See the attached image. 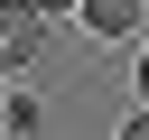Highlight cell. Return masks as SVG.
I'll return each mask as SVG.
<instances>
[{
    "label": "cell",
    "mask_w": 149,
    "mask_h": 140,
    "mask_svg": "<svg viewBox=\"0 0 149 140\" xmlns=\"http://www.w3.org/2000/svg\"><path fill=\"white\" fill-rule=\"evenodd\" d=\"M74 19H84L93 37H112V47H121V37H140V28H149V0H74Z\"/></svg>",
    "instance_id": "7a4b0ae2"
},
{
    "label": "cell",
    "mask_w": 149,
    "mask_h": 140,
    "mask_svg": "<svg viewBox=\"0 0 149 140\" xmlns=\"http://www.w3.org/2000/svg\"><path fill=\"white\" fill-rule=\"evenodd\" d=\"M0 131H9V140H37V131H47V103L9 84V93H0Z\"/></svg>",
    "instance_id": "3957f363"
},
{
    "label": "cell",
    "mask_w": 149,
    "mask_h": 140,
    "mask_svg": "<svg viewBox=\"0 0 149 140\" xmlns=\"http://www.w3.org/2000/svg\"><path fill=\"white\" fill-rule=\"evenodd\" d=\"M130 84H140V103H149V47H140V65H130Z\"/></svg>",
    "instance_id": "8992f818"
},
{
    "label": "cell",
    "mask_w": 149,
    "mask_h": 140,
    "mask_svg": "<svg viewBox=\"0 0 149 140\" xmlns=\"http://www.w3.org/2000/svg\"><path fill=\"white\" fill-rule=\"evenodd\" d=\"M0 93H9V75H0Z\"/></svg>",
    "instance_id": "52a82bcc"
},
{
    "label": "cell",
    "mask_w": 149,
    "mask_h": 140,
    "mask_svg": "<svg viewBox=\"0 0 149 140\" xmlns=\"http://www.w3.org/2000/svg\"><path fill=\"white\" fill-rule=\"evenodd\" d=\"M112 140H149V103H140V112H130V121H121Z\"/></svg>",
    "instance_id": "277c9868"
},
{
    "label": "cell",
    "mask_w": 149,
    "mask_h": 140,
    "mask_svg": "<svg viewBox=\"0 0 149 140\" xmlns=\"http://www.w3.org/2000/svg\"><path fill=\"white\" fill-rule=\"evenodd\" d=\"M37 56H47V19H37L28 0H0V75L19 84V75H28Z\"/></svg>",
    "instance_id": "6da1fadb"
},
{
    "label": "cell",
    "mask_w": 149,
    "mask_h": 140,
    "mask_svg": "<svg viewBox=\"0 0 149 140\" xmlns=\"http://www.w3.org/2000/svg\"><path fill=\"white\" fill-rule=\"evenodd\" d=\"M28 9H37V19H74V0H28Z\"/></svg>",
    "instance_id": "5b68a950"
}]
</instances>
